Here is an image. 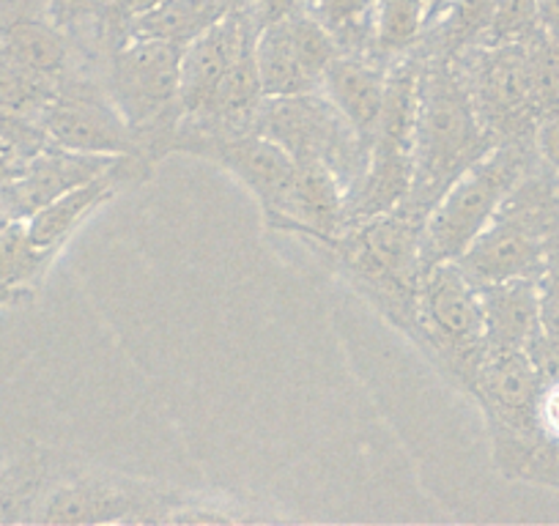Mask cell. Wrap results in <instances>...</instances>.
Wrapping results in <instances>:
<instances>
[{
  "instance_id": "cell-1",
  "label": "cell",
  "mask_w": 559,
  "mask_h": 526,
  "mask_svg": "<svg viewBox=\"0 0 559 526\" xmlns=\"http://www.w3.org/2000/svg\"><path fill=\"white\" fill-rule=\"evenodd\" d=\"M497 146L453 58L423 52L414 123L412 187L401 212L426 223L439 198Z\"/></svg>"
},
{
  "instance_id": "cell-2",
  "label": "cell",
  "mask_w": 559,
  "mask_h": 526,
  "mask_svg": "<svg viewBox=\"0 0 559 526\" xmlns=\"http://www.w3.org/2000/svg\"><path fill=\"white\" fill-rule=\"evenodd\" d=\"M419 230L401 208L357 219L326 241H310L330 270L362 294L390 324L414 340L417 332Z\"/></svg>"
},
{
  "instance_id": "cell-3",
  "label": "cell",
  "mask_w": 559,
  "mask_h": 526,
  "mask_svg": "<svg viewBox=\"0 0 559 526\" xmlns=\"http://www.w3.org/2000/svg\"><path fill=\"white\" fill-rule=\"evenodd\" d=\"M185 45L163 39H127L105 56L102 88L132 127L152 165L168 157L185 118L179 96Z\"/></svg>"
},
{
  "instance_id": "cell-4",
  "label": "cell",
  "mask_w": 559,
  "mask_h": 526,
  "mask_svg": "<svg viewBox=\"0 0 559 526\" xmlns=\"http://www.w3.org/2000/svg\"><path fill=\"white\" fill-rule=\"evenodd\" d=\"M190 491L146 477L58 466L36 504L34 524H176Z\"/></svg>"
},
{
  "instance_id": "cell-5",
  "label": "cell",
  "mask_w": 559,
  "mask_h": 526,
  "mask_svg": "<svg viewBox=\"0 0 559 526\" xmlns=\"http://www.w3.org/2000/svg\"><path fill=\"white\" fill-rule=\"evenodd\" d=\"M530 174L526 141L497 143L448 192L419 230V266L455 261L488 228L510 192Z\"/></svg>"
},
{
  "instance_id": "cell-6",
  "label": "cell",
  "mask_w": 559,
  "mask_h": 526,
  "mask_svg": "<svg viewBox=\"0 0 559 526\" xmlns=\"http://www.w3.org/2000/svg\"><path fill=\"white\" fill-rule=\"evenodd\" d=\"M419 69H423V50L419 47L390 63L384 110H381L373 143H370L365 174L359 184L348 192V223L392 212L406 201L414 170Z\"/></svg>"
},
{
  "instance_id": "cell-7",
  "label": "cell",
  "mask_w": 559,
  "mask_h": 526,
  "mask_svg": "<svg viewBox=\"0 0 559 526\" xmlns=\"http://www.w3.org/2000/svg\"><path fill=\"white\" fill-rule=\"evenodd\" d=\"M417 343L461 390L469 386L486 357V321L480 288L455 261L419 266Z\"/></svg>"
},
{
  "instance_id": "cell-8",
  "label": "cell",
  "mask_w": 559,
  "mask_h": 526,
  "mask_svg": "<svg viewBox=\"0 0 559 526\" xmlns=\"http://www.w3.org/2000/svg\"><path fill=\"white\" fill-rule=\"evenodd\" d=\"M546 198L530 174L521 179L488 228L455 258L472 286L486 288L519 277L540 280L554 241V212Z\"/></svg>"
},
{
  "instance_id": "cell-9",
  "label": "cell",
  "mask_w": 559,
  "mask_h": 526,
  "mask_svg": "<svg viewBox=\"0 0 559 526\" xmlns=\"http://www.w3.org/2000/svg\"><path fill=\"white\" fill-rule=\"evenodd\" d=\"M250 132L272 138L292 159H321L337 174L346 195L359 184L368 163L354 129L324 94L263 96ZM348 201V198H346Z\"/></svg>"
},
{
  "instance_id": "cell-10",
  "label": "cell",
  "mask_w": 559,
  "mask_h": 526,
  "mask_svg": "<svg viewBox=\"0 0 559 526\" xmlns=\"http://www.w3.org/2000/svg\"><path fill=\"white\" fill-rule=\"evenodd\" d=\"M170 154L206 159L228 170L261 206L269 230H280L292 214L297 165L286 148L261 132H198L179 127Z\"/></svg>"
},
{
  "instance_id": "cell-11",
  "label": "cell",
  "mask_w": 559,
  "mask_h": 526,
  "mask_svg": "<svg viewBox=\"0 0 559 526\" xmlns=\"http://www.w3.org/2000/svg\"><path fill=\"white\" fill-rule=\"evenodd\" d=\"M36 123L50 146L96 157H138L148 163L127 118L118 112L102 83L91 77H74L58 85Z\"/></svg>"
},
{
  "instance_id": "cell-12",
  "label": "cell",
  "mask_w": 559,
  "mask_h": 526,
  "mask_svg": "<svg viewBox=\"0 0 559 526\" xmlns=\"http://www.w3.org/2000/svg\"><path fill=\"white\" fill-rule=\"evenodd\" d=\"M258 28L247 9L236 3L225 17L209 25L203 34L187 41L181 52V74H179V96L185 116H195L206 107L217 85L234 67L250 39H255Z\"/></svg>"
},
{
  "instance_id": "cell-13",
  "label": "cell",
  "mask_w": 559,
  "mask_h": 526,
  "mask_svg": "<svg viewBox=\"0 0 559 526\" xmlns=\"http://www.w3.org/2000/svg\"><path fill=\"white\" fill-rule=\"evenodd\" d=\"M152 165L143 163V159L121 157L112 168H107L105 174L94 176V179L85 181V184L63 192L61 198H56V201L47 203L45 208L31 214V217L25 219L31 239L39 247H45V250L61 252L63 247H67V241L78 234L80 225H83L96 208L110 203L123 187L152 179Z\"/></svg>"
},
{
  "instance_id": "cell-14",
  "label": "cell",
  "mask_w": 559,
  "mask_h": 526,
  "mask_svg": "<svg viewBox=\"0 0 559 526\" xmlns=\"http://www.w3.org/2000/svg\"><path fill=\"white\" fill-rule=\"evenodd\" d=\"M386 77H390V63L370 56L341 52L326 67L321 80V94L346 118L365 152H370L379 129L386 99Z\"/></svg>"
},
{
  "instance_id": "cell-15",
  "label": "cell",
  "mask_w": 559,
  "mask_h": 526,
  "mask_svg": "<svg viewBox=\"0 0 559 526\" xmlns=\"http://www.w3.org/2000/svg\"><path fill=\"white\" fill-rule=\"evenodd\" d=\"M0 58L50 85L88 77L78 67V47L69 31L52 20L17 17L0 28Z\"/></svg>"
},
{
  "instance_id": "cell-16",
  "label": "cell",
  "mask_w": 559,
  "mask_h": 526,
  "mask_svg": "<svg viewBox=\"0 0 559 526\" xmlns=\"http://www.w3.org/2000/svg\"><path fill=\"white\" fill-rule=\"evenodd\" d=\"M483 321H486V354L532 351L540 337V280L497 283L480 288Z\"/></svg>"
},
{
  "instance_id": "cell-17",
  "label": "cell",
  "mask_w": 559,
  "mask_h": 526,
  "mask_svg": "<svg viewBox=\"0 0 559 526\" xmlns=\"http://www.w3.org/2000/svg\"><path fill=\"white\" fill-rule=\"evenodd\" d=\"M56 455L31 444L0 466V524H34L36 504L58 471Z\"/></svg>"
},
{
  "instance_id": "cell-18",
  "label": "cell",
  "mask_w": 559,
  "mask_h": 526,
  "mask_svg": "<svg viewBox=\"0 0 559 526\" xmlns=\"http://www.w3.org/2000/svg\"><path fill=\"white\" fill-rule=\"evenodd\" d=\"M255 61L263 96H302L321 91V80L299 58L280 20L258 31Z\"/></svg>"
},
{
  "instance_id": "cell-19",
  "label": "cell",
  "mask_w": 559,
  "mask_h": 526,
  "mask_svg": "<svg viewBox=\"0 0 559 526\" xmlns=\"http://www.w3.org/2000/svg\"><path fill=\"white\" fill-rule=\"evenodd\" d=\"M239 0H163L157 9L134 20L127 28V39H163L187 45L198 34L217 23Z\"/></svg>"
},
{
  "instance_id": "cell-20",
  "label": "cell",
  "mask_w": 559,
  "mask_h": 526,
  "mask_svg": "<svg viewBox=\"0 0 559 526\" xmlns=\"http://www.w3.org/2000/svg\"><path fill=\"white\" fill-rule=\"evenodd\" d=\"M499 0H450L426 39L419 41V50L433 56L459 58L469 47L480 45L497 17Z\"/></svg>"
},
{
  "instance_id": "cell-21",
  "label": "cell",
  "mask_w": 559,
  "mask_h": 526,
  "mask_svg": "<svg viewBox=\"0 0 559 526\" xmlns=\"http://www.w3.org/2000/svg\"><path fill=\"white\" fill-rule=\"evenodd\" d=\"M56 255V250H45L31 239L25 219L0 225V286L36 294Z\"/></svg>"
},
{
  "instance_id": "cell-22",
  "label": "cell",
  "mask_w": 559,
  "mask_h": 526,
  "mask_svg": "<svg viewBox=\"0 0 559 526\" xmlns=\"http://www.w3.org/2000/svg\"><path fill=\"white\" fill-rule=\"evenodd\" d=\"M428 7L423 0H379L373 17V56L392 63L426 39Z\"/></svg>"
},
{
  "instance_id": "cell-23",
  "label": "cell",
  "mask_w": 559,
  "mask_h": 526,
  "mask_svg": "<svg viewBox=\"0 0 559 526\" xmlns=\"http://www.w3.org/2000/svg\"><path fill=\"white\" fill-rule=\"evenodd\" d=\"M302 9L335 36L343 52L376 58L373 17L379 0H308Z\"/></svg>"
},
{
  "instance_id": "cell-24",
  "label": "cell",
  "mask_w": 559,
  "mask_h": 526,
  "mask_svg": "<svg viewBox=\"0 0 559 526\" xmlns=\"http://www.w3.org/2000/svg\"><path fill=\"white\" fill-rule=\"evenodd\" d=\"M52 94H56V85L45 83V80L34 77V74L23 72V69L0 58V107L36 121L47 101L52 99Z\"/></svg>"
},
{
  "instance_id": "cell-25",
  "label": "cell",
  "mask_w": 559,
  "mask_h": 526,
  "mask_svg": "<svg viewBox=\"0 0 559 526\" xmlns=\"http://www.w3.org/2000/svg\"><path fill=\"white\" fill-rule=\"evenodd\" d=\"M0 141L14 143L17 148H23L25 154H39L41 148H47V135L41 132V127L31 118L17 116V112L7 110V107H0Z\"/></svg>"
},
{
  "instance_id": "cell-26",
  "label": "cell",
  "mask_w": 559,
  "mask_h": 526,
  "mask_svg": "<svg viewBox=\"0 0 559 526\" xmlns=\"http://www.w3.org/2000/svg\"><path fill=\"white\" fill-rule=\"evenodd\" d=\"M535 422L540 442L548 444V447H559V373L543 379L540 395H537Z\"/></svg>"
},
{
  "instance_id": "cell-27",
  "label": "cell",
  "mask_w": 559,
  "mask_h": 526,
  "mask_svg": "<svg viewBox=\"0 0 559 526\" xmlns=\"http://www.w3.org/2000/svg\"><path fill=\"white\" fill-rule=\"evenodd\" d=\"M515 480H526L535 482V486H548L559 491V447L537 444V450L526 458V464L521 466Z\"/></svg>"
},
{
  "instance_id": "cell-28",
  "label": "cell",
  "mask_w": 559,
  "mask_h": 526,
  "mask_svg": "<svg viewBox=\"0 0 559 526\" xmlns=\"http://www.w3.org/2000/svg\"><path fill=\"white\" fill-rule=\"evenodd\" d=\"M239 3L247 9V14L252 17L255 28L261 31L263 25L277 23V20L288 17L292 12L302 9L308 0H239Z\"/></svg>"
},
{
  "instance_id": "cell-29",
  "label": "cell",
  "mask_w": 559,
  "mask_h": 526,
  "mask_svg": "<svg viewBox=\"0 0 559 526\" xmlns=\"http://www.w3.org/2000/svg\"><path fill=\"white\" fill-rule=\"evenodd\" d=\"M102 9V0H50V20L63 31H72L80 20Z\"/></svg>"
},
{
  "instance_id": "cell-30",
  "label": "cell",
  "mask_w": 559,
  "mask_h": 526,
  "mask_svg": "<svg viewBox=\"0 0 559 526\" xmlns=\"http://www.w3.org/2000/svg\"><path fill=\"white\" fill-rule=\"evenodd\" d=\"M537 148L546 157V163L559 174V110L551 112L540 127V132H537Z\"/></svg>"
},
{
  "instance_id": "cell-31",
  "label": "cell",
  "mask_w": 559,
  "mask_h": 526,
  "mask_svg": "<svg viewBox=\"0 0 559 526\" xmlns=\"http://www.w3.org/2000/svg\"><path fill=\"white\" fill-rule=\"evenodd\" d=\"M31 299H34V294L14 291V288L0 286V308H20V304H28Z\"/></svg>"
},
{
  "instance_id": "cell-32",
  "label": "cell",
  "mask_w": 559,
  "mask_h": 526,
  "mask_svg": "<svg viewBox=\"0 0 559 526\" xmlns=\"http://www.w3.org/2000/svg\"><path fill=\"white\" fill-rule=\"evenodd\" d=\"M423 3L428 7V31H431L433 23H437L439 14L444 12V7H448L450 0H423ZM428 31H426V34H428Z\"/></svg>"
}]
</instances>
